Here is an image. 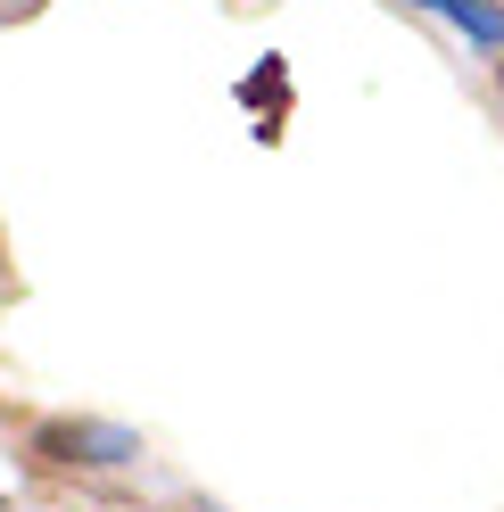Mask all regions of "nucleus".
<instances>
[{
    "mask_svg": "<svg viewBox=\"0 0 504 512\" xmlns=\"http://www.w3.org/2000/svg\"><path fill=\"white\" fill-rule=\"evenodd\" d=\"M414 9H438L455 34H471L480 50H504V9L496 0H414Z\"/></svg>",
    "mask_w": 504,
    "mask_h": 512,
    "instance_id": "2",
    "label": "nucleus"
},
{
    "mask_svg": "<svg viewBox=\"0 0 504 512\" xmlns=\"http://www.w3.org/2000/svg\"><path fill=\"white\" fill-rule=\"evenodd\" d=\"M34 455L42 463H75V471H116V463L141 455V438L124 422H91V413L75 422V413H67V422H42L34 430Z\"/></svg>",
    "mask_w": 504,
    "mask_h": 512,
    "instance_id": "1",
    "label": "nucleus"
}]
</instances>
